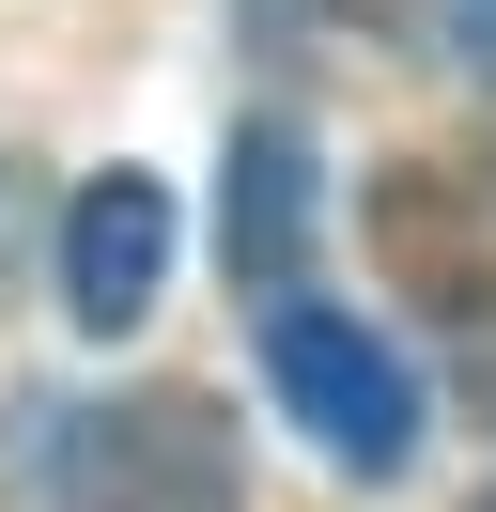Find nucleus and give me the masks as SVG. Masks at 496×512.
Here are the masks:
<instances>
[{
    "mask_svg": "<svg viewBox=\"0 0 496 512\" xmlns=\"http://www.w3.org/2000/svg\"><path fill=\"white\" fill-rule=\"evenodd\" d=\"M62 512H248V450L202 388H124V404H78L47 450Z\"/></svg>",
    "mask_w": 496,
    "mask_h": 512,
    "instance_id": "nucleus-1",
    "label": "nucleus"
},
{
    "mask_svg": "<svg viewBox=\"0 0 496 512\" xmlns=\"http://www.w3.org/2000/svg\"><path fill=\"white\" fill-rule=\"evenodd\" d=\"M264 388L310 419V450H326L341 481H403L419 435H434L403 342H372L357 311H310V295H264Z\"/></svg>",
    "mask_w": 496,
    "mask_h": 512,
    "instance_id": "nucleus-2",
    "label": "nucleus"
},
{
    "mask_svg": "<svg viewBox=\"0 0 496 512\" xmlns=\"http://www.w3.org/2000/svg\"><path fill=\"white\" fill-rule=\"evenodd\" d=\"M155 280H171V187H155V171H93V187L62 202V311L109 342V326L155 311Z\"/></svg>",
    "mask_w": 496,
    "mask_h": 512,
    "instance_id": "nucleus-3",
    "label": "nucleus"
},
{
    "mask_svg": "<svg viewBox=\"0 0 496 512\" xmlns=\"http://www.w3.org/2000/svg\"><path fill=\"white\" fill-rule=\"evenodd\" d=\"M217 233H233V280L248 295H295V264H310V140L279 125V109L233 140V218Z\"/></svg>",
    "mask_w": 496,
    "mask_h": 512,
    "instance_id": "nucleus-4",
    "label": "nucleus"
},
{
    "mask_svg": "<svg viewBox=\"0 0 496 512\" xmlns=\"http://www.w3.org/2000/svg\"><path fill=\"white\" fill-rule=\"evenodd\" d=\"M31 233H47V202H31V171L0 156V295H16V264H31Z\"/></svg>",
    "mask_w": 496,
    "mask_h": 512,
    "instance_id": "nucleus-5",
    "label": "nucleus"
},
{
    "mask_svg": "<svg viewBox=\"0 0 496 512\" xmlns=\"http://www.w3.org/2000/svg\"><path fill=\"white\" fill-rule=\"evenodd\" d=\"M434 16H450V47H465V63L496 78V0H434Z\"/></svg>",
    "mask_w": 496,
    "mask_h": 512,
    "instance_id": "nucleus-6",
    "label": "nucleus"
},
{
    "mask_svg": "<svg viewBox=\"0 0 496 512\" xmlns=\"http://www.w3.org/2000/svg\"><path fill=\"white\" fill-rule=\"evenodd\" d=\"M481 512H496V497H481Z\"/></svg>",
    "mask_w": 496,
    "mask_h": 512,
    "instance_id": "nucleus-7",
    "label": "nucleus"
}]
</instances>
